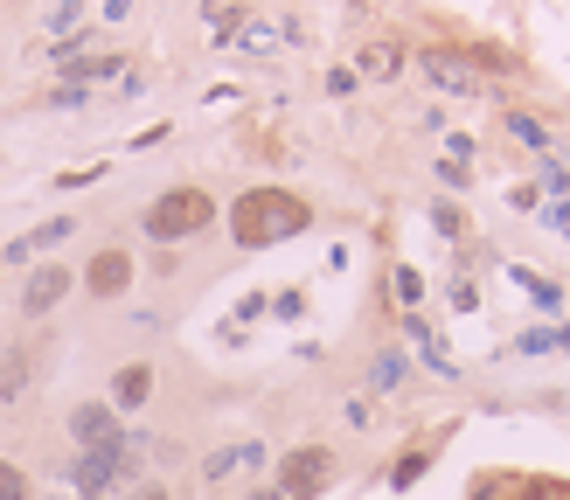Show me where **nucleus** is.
Instances as JSON below:
<instances>
[{
	"instance_id": "f257e3e1",
	"label": "nucleus",
	"mask_w": 570,
	"mask_h": 500,
	"mask_svg": "<svg viewBox=\"0 0 570 500\" xmlns=\"http://www.w3.org/2000/svg\"><path fill=\"white\" fill-rule=\"evenodd\" d=\"M314 223V208H306L293 188H244L230 202V236H237L244 251H265V244H285V236H299Z\"/></svg>"
},
{
	"instance_id": "f03ea898",
	"label": "nucleus",
	"mask_w": 570,
	"mask_h": 500,
	"mask_svg": "<svg viewBox=\"0 0 570 500\" xmlns=\"http://www.w3.org/2000/svg\"><path fill=\"white\" fill-rule=\"evenodd\" d=\"M210 223H216L210 188H167V195H153L146 216H140V229L153 236V244H189V236H202Z\"/></svg>"
},
{
	"instance_id": "7ed1b4c3",
	"label": "nucleus",
	"mask_w": 570,
	"mask_h": 500,
	"mask_svg": "<svg viewBox=\"0 0 570 500\" xmlns=\"http://www.w3.org/2000/svg\"><path fill=\"white\" fill-rule=\"evenodd\" d=\"M425 70V84L431 91H446V98H487V84H495V76H487L474 57H459V49H425V57H410Z\"/></svg>"
},
{
	"instance_id": "20e7f679",
	"label": "nucleus",
	"mask_w": 570,
	"mask_h": 500,
	"mask_svg": "<svg viewBox=\"0 0 570 500\" xmlns=\"http://www.w3.org/2000/svg\"><path fill=\"white\" fill-rule=\"evenodd\" d=\"M272 487H278L285 500H314L320 487H334V452H327V445H293V452L278 459Z\"/></svg>"
},
{
	"instance_id": "39448f33",
	"label": "nucleus",
	"mask_w": 570,
	"mask_h": 500,
	"mask_svg": "<svg viewBox=\"0 0 570 500\" xmlns=\"http://www.w3.org/2000/svg\"><path fill=\"white\" fill-rule=\"evenodd\" d=\"M125 285H133V251L105 244V251H98L91 265H84V293H91V299H119Z\"/></svg>"
},
{
	"instance_id": "423d86ee",
	"label": "nucleus",
	"mask_w": 570,
	"mask_h": 500,
	"mask_svg": "<svg viewBox=\"0 0 570 500\" xmlns=\"http://www.w3.org/2000/svg\"><path fill=\"white\" fill-rule=\"evenodd\" d=\"M70 438H77V452H98V445H125L119 410H112V404H77V410H70Z\"/></svg>"
},
{
	"instance_id": "0eeeda50",
	"label": "nucleus",
	"mask_w": 570,
	"mask_h": 500,
	"mask_svg": "<svg viewBox=\"0 0 570 500\" xmlns=\"http://www.w3.org/2000/svg\"><path fill=\"white\" fill-rule=\"evenodd\" d=\"M404 63H410V49H404L397 35H376V42H362L355 76H362V84H397V76H404Z\"/></svg>"
},
{
	"instance_id": "6e6552de",
	"label": "nucleus",
	"mask_w": 570,
	"mask_h": 500,
	"mask_svg": "<svg viewBox=\"0 0 570 500\" xmlns=\"http://www.w3.org/2000/svg\"><path fill=\"white\" fill-rule=\"evenodd\" d=\"M70 272L63 265H42V272H29V285H21V313H29V320H42L49 306H63V293H70Z\"/></svg>"
},
{
	"instance_id": "1a4fd4ad",
	"label": "nucleus",
	"mask_w": 570,
	"mask_h": 500,
	"mask_svg": "<svg viewBox=\"0 0 570 500\" xmlns=\"http://www.w3.org/2000/svg\"><path fill=\"white\" fill-rule=\"evenodd\" d=\"M508 140L529 146L536 161H550V153H557V125H542V112H508Z\"/></svg>"
},
{
	"instance_id": "9d476101",
	"label": "nucleus",
	"mask_w": 570,
	"mask_h": 500,
	"mask_svg": "<svg viewBox=\"0 0 570 500\" xmlns=\"http://www.w3.org/2000/svg\"><path fill=\"white\" fill-rule=\"evenodd\" d=\"M153 397V368L146 361H125L119 376H112V410H140Z\"/></svg>"
},
{
	"instance_id": "9b49d317",
	"label": "nucleus",
	"mask_w": 570,
	"mask_h": 500,
	"mask_svg": "<svg viewBox=\"0 0 570 500\" xmlns=\"http://www.w3.org/2000/svg\"><path fill=\"white\" fill-rule=\"evenodd\" d=\"M29 376H35V361H29V348H8L0 355V410H8L21 389H29Z\"/></svg>"
},
{
	"instance_id": "f8f14e48",
	"label": "nucleus",
	"mask_w": 570,
	"mask_h": 500,
	"mask_svg": "<svg viewBox=\"0 0 570 500\" xmlns=\"http://www.w3.org/2000/svg\"><path fill=\"white\" fill-rule=\"evenodd\" d=\"M515 285L529 293L536 313H563V285H557V278H542V272H529V265H515Z\"/></svg>"
},
{
	"instance_id": "ddd939ff",
	"label": "nucleus",
	"mask_w": 570,
	"mask_h": 500,
	"mask_svg": "<svg viewBox=\"0 0 570 500\" xmlns=\"http://www.w3.org/2000/svg\"><path fill=\"white\" fill-rule=\"evenodd\" d=\"M431 459H438V452H431V445H410V452H404V459L390 466V487H397V493H410V487H418V480H425V472H431Z\"/></svg>"
},
{
	"instance_id": "4468645a",
	"label": "nucleus",
	"mask_w": 570,
	"mask_h": 500,
	"mask_svg": "<svg viewBox=\"0 0 570 500\" xmlns=\"http://www.w3.org/2000/svg\"><path fill=\"white\" fill-rule=\"evenodd\" d=\"M515 355H570V320L563 327H529L515 340Z\"/></svg>"
},
{
	"instance_id": "2eb2a0df",
	"label": "nucleus",
	"mask_w": 570,
	"mask_h": 500,
	"mask_svg": "<svg viewBox=\"0 0 570 500\" xmlns=\"http://www.w3.org/2000/svg\"><path fill=\"white\" fill-rule=\"evenodd\" d=\"M202 21H210L216 42H237V29H244V0H210V8H202Z\"/></svg>"
},
{
	"instance_id": "dca6fc26",
	"label": "nucleus",
	"mask_w": 570,
	"mask_h": 500,
	"mask_svg": "<svg viewBox=\"0 0 570 500\" xmlns=\"http://www.w3.org/2000/svg\"><path fill=\"white\" fill-rule=\"evenodd\" d=\"M431 229L446 236V244H466V208H459L452 195H438V202H431Z\"/></svg>"
},
{
	"instance_id": "f3484780",
	"label": "nucleus",
	"mask_w": 570,
	"mask_h": 500,
	"mask_svg": "<svg viewBox=\"0 0 570 500\" xmlns=\"http://www.w3.org/2000/svg\"><path fill=\"white\" fill-rule=\"evenodd\" d=\"M390 285H397V306H404V313H418V306H425V293H431L418 265H397V272H390Z\"/></svg>"
},
{
	"instance_id": "a211bd4d",
	"label": "nucleus",
	"mask_w": 570,
	"mask_h": 500,
	"mask_svg": "<svg viewBox=\"0 0 570 500\" xmlns=\"http://www.w3.org/2000/svg\"><path fill=\"white\" fill-rule=\"evenodd\" d=\"M536 188H542V202H570V167L557 161V153H550V161H536Z\"/></svg>"
},
{
	"instance_id": "6ab92c4d",
	"label": "nucleus",
	"mask_w": 570,
	"mask_h": 500,
	"mask_svg": "<svg viewBox=\"0 0 570 500\" xmlns=\"http://www.w3.org/2000/svg\"><path fill=\"white\" fill-rule=\"evenodd\" d=\"M369 382L383 389V397H397V389H404V355H397V348H383V355L369 361Z\"/></svg>"
},
{
	"instance_id": "aec40b11",
	"label": "nucleus",
	"mask_w": 570,
	"mask_h": 500,
	"mask_svg": "<svg viewBox=\"0 0 570 500\" xmlns=\"http://www.w3.org/2000/svg\"><path fill=\"white\" fill-rule=\"evenodd\" d=\"M237 49H251V57H272V49H278V29H272V21H244V29H237Z\"/></svg>"
},
{
	"instance_id": "412c9836",
	"label": "nucleus",
	"mask_w": 570,
	"mask_h": 500,
	"mask_svg": "<svg viewBox=\"0 0 570 500\" xmlns=\"http://www.w3.org/2000/svg\"><path fill=\"white\" fill-rule=\"evenodd\" d=\"M431 174H438V188H446V195H466V188H474V167H466V161H438Z\"/></svg>"
},
{
	"instance_id": "4be33fe9",
	"label": "nucleus",
	"mask_w": 570,
	"mask_h": 500,
	"mask_svg": "<svg viewBox=\"0 0 570 500\" xmlns=\"http://www.w3.org/2000/svg\"><path fill=\"white\" fill-rule=\"evenodd\" d=\"M0 500H35L29 472H21V466H8V459H0Z\"/></svg>"
},
{
	"instance_id": "5701e85b",
	"label": "nucleus",
	"mask_w": 570,
	"mask_h": 500,
	"mask_svg": "<svg viewBox=\"0 0 570 500\" xmlns=\"http://www.w3.org/2000/svg\"><path fill=\"white\" fill-rule=\"evenodd\" d=\"M70 229H77L70 216H49V223H42V229L29 236V251H49V244H63V236H70Z\"/></svg>"
},
{
	"instance_id": "b1692460",
	"label": "nucleus",
	"mask_w": 570,
	"mask_h": 500,
	"mask_svg": "<svg viewBox=\"0 0 570 500\" xmlns=\"http://www.w3.org/2000/svg\"><path fill=\"white\" fill-rule=\"evenodd\" d=\"M77 21H84V0H57V8H49V29H77Z\"/></svg>"
},
{
	"instance_id": "393cba45",
	"label": "nucleus",
	"mask_w": 570,
	"mask_h": 500,
	"mask_svg": "<svg viewBox=\"0 0 570 500\" xmlns=\"http://www.w3.org/2000/svg\"><path fill=\"white\" fill-rule=\"evenodd\" d=\"M244 466V452H237V445H230V452H216L210 466H202V472H210V480H230V472H237Z\"/></svg>"
},
{
	"instance_id": "a878e982",
	"label": "nucleus",
	"mask_w": 570,
	"mask_h": 500,
	"mask_svg": "<svg viewBox=\"0 0 570 500\" xmlns=\"http://www.w3.org/2000/svg\"><path fill=\"white\" fill-rule=\"evenodd\" d=\"M542 229H557V236H570V202H542Z\"/></svg>"
},
{
	"instance_id": "bb28decb",
	"label": "nucleus",
	"mask_w": 570,
	"mask_h": 500,
	"mask_svg": "<svg viewBox=\"0 0 570 500\" xmlns=\"http://www.w3.org/2000/svg\"><path fill=\"white\" fill-rule=\"evenodd\" d=\"M452 313H480V293L466 278H452Z\"/></svg>"
},
{
	"instance_id": "cd10ccee",
	"label": "nucleus",
	"mask_w": 570,
	"mask_h": 500,
	"mask_svg": "<svg viewBox=\"0 0 570 500\" xmlns=\"http://www.w3.org/2000/svg\"><path fill=\"white\" fill-rule=\"evenodd\" d=\"M355 84H362V76H355V70H327V91H334V98H348Z\"/></svg>"
},
{
	"instance_id": "c85d7f7f",
	"label": "nucleus",
	"mask_w": 570,
	"mask_h": 500,
	"mask_svg": "<svg viewBox=\"0 0 570 500\" xmlns=\"http://www.w3.org/2000/svg\"><path fill=\"white\" fill-rule=\"evenodd\" d=\"M272 313H278V320H299L306 299H299V293H285V299H272Z\"/></svg>"
},
{
	"instance_id": "c756f323",
	"label": "nucleus",
	"mask_w": 570,
	"mask_h": 500,
	"mask_svg": "<svg viewBox=\"0 0 570 500\" xmlns=\"http://www.w3.org/2000/svg\"><path fill=\"white\" fill-rule=\"evenodd\" d=\"M133 500H167V487H153V480H146V487H133Z\"/></svg>"
}]
</instances>
